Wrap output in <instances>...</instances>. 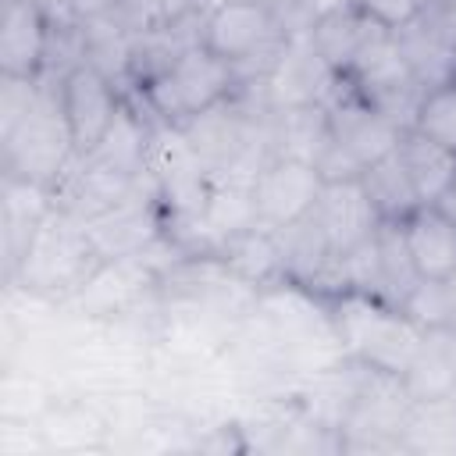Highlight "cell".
Returning <instances> with one entry per match:
<instances>
[{"mask_svg": "<svg viewBox=\"0 0 456 456\" xmlns=\"http://www.w3.org/2000/svg\"><path fill=\"white\" fill-rule=\"evenodd\" d=\"M388 28H381L360 4H349V7H338L324 18H317L310 28H306V39L314 46V53L328 64L331 75L346 78L353 71V64L385 36Z\"/></svg>", "mask_w": 456, "mask_h": 456, "instance_id": "obj_9", "label": "cell"}, {"mask_svg": "<svg viewBox=\"0 0 456 456\" xmlns=\"http://www.w3.org/2000/svg\"><path fill=\"white\" fill-rule=\"evenodd\" d=\"M399 310H403V317H406L410 324H417L420 331H449V328H452L445 285L435 281V278H417V285L403 296Z\"/></svg>", "mask_w": 456, "mask_h": 456, "instance_id": "obj_14", "label": "cell"}, {"mask_svg": "<svg viewBox=\"0 0 456 456\" xmlns=\"http://www.w3.org/2000/svg\"><path fill=\"white\" fill-rule=\"evenodd\" d=\"M431 207H438V210H442V214H445V217L456 224V175L449 178V185L438 192V200H435Z\"/></svg>", "mask_w": 456, "mask_h": 456, "instance_id": "obj_16", "label": "cell"}, {"mask_svg": "<svg viewBox=\"0 0 456 456\" xmlns=\"http://www.w3.org/2000/svg\"><path fill=\"white\" fill-rule=\"evenodd\" d=\"M442 285H445V299H449V314H452V328H456V274H449Z\"/></svg>", "mask_w": 456, "mask_h": 456, "instance_id": "obj_17", "label": "cell"}, {"mask_svg": "<svg viewBox=\"0 0 456 456\" xmlns=\"http://www.w3.org/2000/svg\"><path fill=\"white\" fill-rule=\"evenodd\" d=\"M360 185L370 196V203H374V210H378L381 221H403L406 214H413L417 207H424L417 200V189H413V182H410V175H406V167H403V160H399L395 150L385 153L381 160L367 164L360 171Z\"/></svg>", "mask_w": 456, "mask_h": 456, "instance_id": "obj_12", "label": "cell"}, {"mask_svg": "<svg viewBox=\"0 0 456 456\" xmlns=\"http://www.w3.org/2000/svg\"><path fill=\"white\" fill-rule=\"evenodd\" d=\"M410 128H417L420 135H428L438 146L456 153V75L438 82V86H431V89H424Z\"/></svg>", "mask_w": 456, "mask_h": 456, "instance_id": "obj_13", "label": "cell"}, {"mask_svg": "<svg viewBox=\"0 0 456 456\" xmlns=\"http://www.w3.org/2000/svg\"><path fill=\"white\" fill-rule=\"evenodd\" d=\"M281 7L264 4V0H224L210 14L200 18V43L228 61L235 71L249 64L256 53L278 57L289 43Z\"/></svg>", "mask_w": 456, "mask_h": 456, "instance_id": "obj_3", "label": "cell"}, {"mask_svg": "<svg viewBox=\"0 0 456 456\" xmlns=\"http://www.w3.org/2000/svg\"><path fill=\"white\" fill-rule=\"evenodd\" d=\"M310 228L324 239V246L338 256L353 253L367 239H374L381 217L363 192L360 178H342V182H324L314 210L306 214Z\"/></svg>", "mask_w": 456, "mask_h": 456, "instance_id": "obj_7", "label": "cell"}, {"mask_svg": "<svg viewBox=\"0 0 456 456\" xmlns=\"http://www.w3.org/2000/svg\"><path fill=\"white\" fill-rule=\"evenodd\" d=\"M381 28H388V32H403L406 25H413V21H420L438 0H356Z\"/></svg>", "mask_w": 456, "mask_h": 456, "instance_id": "obj_15", "label": "cell"}, {"mask_svg": "<svg viewBox=\"0 0 456 456\" xmlns=\"http://www.w3.org/2000/svg\"><path fill=\"white\" fill-rule=\"evenodd\" d=\"M57 96H61V110L71 132L75 157H89L114 128L125 100L118 96L110 75L93 61H75L61 75Z\"/></svg>", "mask_w": 456, "mask_h": 456, "instance_id": "obj_5", "label": "cell"}, {"mask_svg": "<svg viewBox=\"0 0 456 456\" xmlns=\"http://www.w3.org/2000/svg\"><path fill=\"white\" fill-rule=\"evenodd\" d=\"M395 153H399V160H403V167H406V175H410L420 203H435L438 192L456 175V153L445 150V146H438L435 139L420 135L417 128H403Z\"/></svg>", "mask_w": 456, "mask_h": 456, "instance_id": "obj_11", "label": "cell"}, {"mask_svg": "<svg viewBox=\"0 0 456 456\" xmlns=\"http://www.w3.org/2000/svg\"><path fill=\"white\" fill-rule=\"evenodd\" d=\"M68 160H75V146L61 110V96L57 89H36L25 114L4 125V171L7 178H25L53 189L61 171H68Z\"/></svg>", "mask_w": 456, "mask_h": 456, "instance_id": "obj_2", "label": "cell"}, {"mask_svg": "<svg viewBox=\"0 0 456 456\" xmlns=\"http://www.w3.org/2000/svg\"><path fill=\"white\" fill-rule=\"evenodd\" d=\"M321 185H324V178L310 160L289 157V153L271 157L249 178L256 224L267 232H285V228L299 224L314 210Z\"/></svg>", "mask_w": 456, "mask_h": 456, "instance_id": "obj_6", "label": "cell"}, {"mask_svg": "<svg viewBox=\"0 0 456 456\" xmlns=\"http://www.w3.org/2000/svg\"><path fill=\"white\" fill-rule=\"evenodd\" d=\"M235 86H239V71L228 61L214 57L203 43H189L157 75L139 82L146 110L160 125H175V128H185L200 114L228 103Z\"/></svg>", "mask_w": 456, "mask_h": 456, "instance_id": "obj_1", "label": "cell"}, {"mask_svg": "<svg viewBox=\"0 0 456 456\" xmlns=\"http://www.w3.org/2000/svg\"><path fill=\"white\" fill-rule=\"evenodd\" d=\"M146 171L160 192V200L178 217H203L207 196H210V164L192 146L185 128L175 125H153L146 139Z\"/></svg>", "mask_w": 456, "mask_h": 456, "instance_id": "obj_4", "label": "cell"}, {"mask_svg": "<svg viewBox=\"0 0 456 456\" xmlns=\"http://www.w3.org/2000/svg\"><path fill=\"white\" fill-rule=\"evenodd\" d=\"M399 228H403V242L413 260V271L420 278L445 281L449 274H456V224L438 207L431 203L417 207L399 221Z\"/></svg>", "mask_w": 456, "mask_h": 456, "instance_id": "obj_10", "label": "cell"}, {"mask_svg": "<svg viewBox=\"0 0 456 456\" xmlns=\"http://www.w3.org/2000/svg\"><path fill=\"white\" fill-rule=\"evenodd\" d=\"M264 4H274V7H281V4H292V0H264Z\"/></svg>", "mask_w": 456, "mask_h": 456, "instance_id": "obj_18", "label": "cell"}, {"mask_svg": "<svg viewBox=\"0 0 456 456\" xmlns=\"http://www.w3.org/2000/svg\"><path fill=\"white\" fill-rule=\"evenodd\" d=\"M50 14L39 0H4L0 18V75L39 78L50 53Z\"/></svg>", "mask_w": 456, "mask_h": 456, "instance_id": "obj_8", "label": "cell"}]
</instances>
